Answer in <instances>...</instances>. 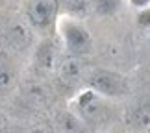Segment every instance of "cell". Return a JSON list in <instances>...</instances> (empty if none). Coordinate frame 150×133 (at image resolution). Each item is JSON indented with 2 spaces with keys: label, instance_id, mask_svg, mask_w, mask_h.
Returning <instances> with one entry per match:
<instances>
[{
  "label": "cell",
  "instance_id": "cell-1",
  "mask_svg": "<svg viewBox=\"0 0 150 133\" xmlns=\"http://www.w3.org/2000/svg\"><path fill=\"white\" fill-rule=\"evenodd\" d=\"M57 28H59L63 44H65L69 54L82 56V54H87L91 50V33L78 20L63 17L59 20V24H57Z\"/></svg>",
  "mask_w": 150,
  "mask_h": 133
},
{
  "label": "cell",
  "instance_id": "cell-2",
  "mask_svg": "<svg viewBox=\"0 0 150 133\" xmlns=\"http://www.w3.org/2000/svg\"><path fill=\"white\" fill-rule=\"evenodd\" d=\"M56 0H32L26 9V19L35 30H47L56 20Z\"/></svg>",
  "mask_w": 150,
  "mask_h": 133
},
{
  "label": "cell",
  "instance_id": "cell-3",
  "mask_svg": "<svg viewBox=\"0 0 150 133\" xmlns=\"http://www.w3.org/2000/svg\"><path fill=\"white\" fill-rule=\"evenodd\" d=\"M91 89L98 96H120L126 91V82L115 72L100 70L91 78Z\"/></svg>",
  "mask_w": 150,
  "mask_h": 133
},
{
  "label": "cell",
  "instance_id": "cell-4",
  "mask_svg": "<svg viewBox=\"0 0 150 133\" xmlns=\"http://www.w3.org/2000/svg\"><path fill=\"white\" fill-rule=\"evenodd\" d=\"M95 11L100 17H111L119 11V8L122 6V0H93Z\"/></svg>",
  "mask_w": 150,
  "mask_h": 133
},
{
  "label": "cell",
  "instance_id": "cell-5",
  "mask_svg": "<svg viewBox=\"0 0 150 133\" xmlns=\"http://www.w3.org/2000/svg\"><path fill=\"white\" fill-rule=\"evenodd\" d=\"M15 82V72L13 67L6 59H0V89H8Z\"/></svg>",
  "mask_w": 150,
  "mask_h": 133
},
{
  "label": "cell",
  "instance_id": "cell-6",
  "mask_svg": "<svg viewBox=\"0 0 150 133\" xmlns=\"http://www.w3.org/2000/svg\"><path fill=\"white\" fill-rule=\"evenodd\" d=\"M137 24H139L141 28L150 30V6L139 9V13H137Z\"/></svg>",
  "mask_w": 150,
  "mask_h": 133
},
{
  "label": "cell",
  "instance_id": "cell-7",
  "mask_svg": "<svg viewBox=\"0 0 150 133\" xmlns=\"http://www.w3.org/2000/svg\"><path fill=\"white\" fill-rule=\"evenodd\" d=\"M130 4L134 6V8L141 9V8H146V6H150V0H130Z\"/></svg>",
  "mask_w": 150,
  "mask_h": 133
}]
</instances>
